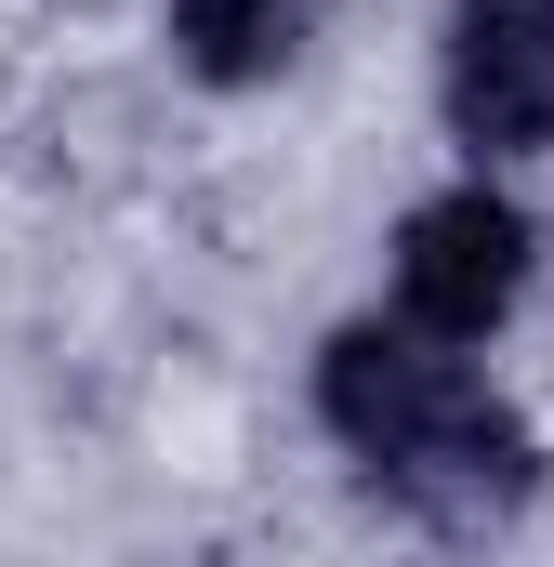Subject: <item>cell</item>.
I'll use <instances>...</instances> for the list:
<instances>
[{
	"label": "cell",
	"mask_w": 554,
	"mask_h": 567,
	"mask_svg": "<svg viewBox=\"0 0 554 567\" xmlns=\"http://www.w3.org/2000/svg\"><path fill=\"white\" fill-rule=\"evenodd\" d=\"M317 423L343 435V462L383 502H410L435 528H502L542 488V435L462 370V343H435L410 317L397 330L357 317V330L317 343Z\"/></svg>",
	"instance_id": "6da1fadb"
},
{
	"label": "cell",
	"mask_w": 554,
	"mask_h": 567,
	"mask_svg": "<svg viewBox=\"0 0 554 567\" xmlns=\"http://www.w3.org/2000/svg\"><path fill=\"white\" fill-rule=\"evenodd\" d=\"M529 265H542L529 212L502 185H449V198H422L397 225V317L435 330V343H489L529 303Z\"/></svg>",
	"instance_id": "7a4b0ae2"
},
{
	"label": "cell",
	"mask_w": 554,
	"mask_h": 567,
	"mask_svg": "<svg viewBox=\"0 0 554 567\" xmlns=\"http://www.w3.org/2000/svg\"><path fill=\"white\" fill-rule=\"evenodd\" d=\"M435 106L475 158H554V0H449Z\"/></svg>",
	"instance_id": "3957f363"
},
{
	"label": "cell",
	"mask_w": 554,
	"mask_h": 567,
	"mask_svg": "<svg viewBox=\"0 0 554 567\" xmlns=\"http://www.w3.org/2000/svg\"><path fill=\"white\" fill-rule=\"evenodd\" d=\"M317 13H330V0H172V53H185L212 93H252V80H277V66L317 40Z\"/></svg>",
	"instance_id": "277c9868"
}]
</instances>
